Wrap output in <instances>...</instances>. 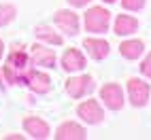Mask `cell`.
<instances>
[{"label":"cell","mask_w":151,"mask_h":140,"mask_svg":"<svg viewBox=\"0 0 151 140\" xmlns=\"http://www.w3.org/2000/svg\"><path fill=\"white\" fill-rule=\"evenodd\" d=\"M30 70V57L22 47H13L6 55V64L2 66L4 81L9 85H26V76Z\"/></svg>","instance_id":"obj_1"},{"label":"cell","mask_w":151,"mask_h":140,"mask_svg":"<svg viewBox=\"0 0 151 140\" xmlns=\"http://www.w3.org/2000/svg\"><path fill=\"white\" fill-rule=\"evenodd\" d=\"M83 24H85V30L92 32V34L109 32V26H111L109 9H104V6H89L85 11V15H83Z\"/></svg>","instance_id":"obj_2"},{"label":"cell","mask_w":151,"mask_h":140,"mask_svg":"<svg viewBox=\"0 0 151 140\" xmlns=\"http://www.w3.org/2000/svg\"><path fill=\"white\" fill-rule=\"evenodd\" d=\"M126 89H128V100H130V104L136 106V108H143V106L147 104L149 96H151V87H149V83H145L143 79H136V76L128 79Z\"/></svg>","instance_id":"obj_3"},{"label":"cell","mask_w":151,"mask_h":140,"mask_svg":"<svg viewBox=\"0 0 151 140\" xmlns=\"http://www.w3.org/2000/svg\"><path fill=\"white\" fill-rule=\"evenodd\" d=\"M100 100L104 102V106L109 108V111H122L124 104H126L122 85H117V83L102 85V87H100Z\"/></svg>","instance_id":"obj_4"},{"label":"cell","mask_w":151,"mask_h":140,"mask_svg":"<svg viewBox=\"0 0 151 140\" xmlns=\"http://www.w3.org/2000/svg\"><path fill=\"white\" fill-rule=\"evenodd\" d=\"M53 21L58 26L60 32H64L66 36H77L79 34V15L70 9H60L53 15Z\"/></svg>","instance_id":"obj_5"},{"label":"cell","mask_w":151,"mask_h":140,"mask_svg":"<svg viewBox=\"0 0 151 140\" xmlns=\"http://www.w3.org/2000/svg\"><path fill=\"white\" fill-rule=\"evenodd\" d=\"M64 89H66V94H68L70 98L79 100V98L87 96V94L94 89V79L89 76V74H77V76H70L68 81H66V85H64Z\"/></svg>","instance_id":"obj_6"},{"label":"cell","mask_w":151,"mask_h":140,"mask_svg":"<svg viewBox=\"0 0 151 140\" xmlns=\"http://www.w3.org/2000/svg\"><path fill=\"white\" fill-rule=\"evenodd\" d=\"M77 115L87 125H98V123H102V119H104V111H102V106L98 104V100H85V102H81L77 106Z\"/></svg>","instance_id":"obj_7"},{"label":"cell","mask_w":151,"mask_h":140,"mask_svg":"<svg viewBox=\"0 0 151 140\" xmlns=\"http://www.w3.org/2000/svg\"><path fill=\"white\" fill-rule=\"evenodd\" d=\"M30 59H32L34 66H41V68H55V62H58L55 51H53V49H49L47 45H43V43L32 45Z\"/></svg>","instance_id":"obj_8"},{"label":"cell","mask_w":151,"mask_h":140,"mask_svg":"<svg viewBox=\"0 0 151 140\" xmlns=\"http://www.w3.org/2000/svg\"><path fill=\"white\" fill-rule=\"evenodd\" d=\"M24 129H26V134L30 138H36V140H45L51 136V127H49V123L45 121V119L41 117H34V115H30L24 119Z\"/></svg>","instance_id":"obj_9"},{"label":"cell","mask_w":151,"mask_h":140,"mask_svg":"<svg viewBox=\"0 0 151 140\" xmlns=\"http://www.w3.org/2000/svg\"><path fill=\"white\" fill-rule=\"evenodd\" d=\"M83 49L87 51V55L96 59V62H102V59L109 57L111 53V45L104 41V38H98V36H89L83 41Z\"/></svg>","instance_id":"obj_10"},{"label":"cell","mask_w":151,"mask_h":140,"mask_svg":"<svg viewBox=\"0 0 151 140\" xmlns=\"http://www.w3.org/2000/svg\"><path fill=\"white\" fill-rule=\"evenodd\" d=\"M26 85L32 89L34 94H49V91H51V76L45 74L43 70L30 68L28 76H26Z\"/></svg>","instance_id":"obj_11"},{"label":"cell","mask_w":151,"mask_h":140,"mask_svg":"<svg viewBox=\"0 0 151 140\" xmlns=\"http://www.w3.org/2000/svg\"><path fill=\"white\" fill-rule=\"evenodd\" d=\"M85 66H87V59L77 47H70L62 53V68L66 72H81Z\"/></svg>","instance_id":"obj_12"},{"label":"cell","mask_w":151,"mask_h":140,"mask_svg":"<svg viewBox=\"0 0 151 140\" xmlns=\"http://www.w3.org/2000/svg\"><path fill=\"white\" fill-rule=\"evenodd\" d=\"M55 138L58 140H85L87 132L83 125H79L77 121H64L55 129Z\"/></svg>","instance_id":"obj_13"},{"label":"cell","mask_w":151,"mask_h":140,"mask_svg":"<svg viewBox=\"0 0 151 140\" xmlns=\"http://www.w3.org/2000/svg\"><path fill=\"white\" fill-rule=\"evenodd\" d=\"M113 30H115V34L117 36H130V34H134L136 30H138V19L134 15H117L115 17V24H113Z\"/></svg>","instance_id":"obj_14"},{"label":"cell","mask_w":151,"mask_h":140,"mask_svg":"<svg viewBox=\"0 0 151 140\" xmlns=\"http://www.w3.org/2000/svg\"><path fill=\"white\" fill-rule=\"evenodd\" d=\"M119 53H122V57L130 59V62H134V59H138L140 55L145 53V43L138 41V38H130V41H124L122 45H119Z\"/></svg>","instance_id":"obj_15"},{"label":"cell","mask_w":151,"mask_h":140,"mask_svg":"<svg viewBox=\"0 0 151 140\" xmlns=\"http://www.w3.org/2000/svg\"><path fill=\"white\" fill-rule=\"evenodd\" d=\"M34 36H36L41 43H45V45H55V47H58V45L64 43V36L58 34L51 26H36V28H34Z\"/></svg>","instance_id":"obj_16"},{"label":"cell","mask_w":151,"mask_h":140,"mask_svg":"<svg viewBox=\"0 0 151 140\" xmlns=\"http://www.w3.org/2000/svg\"><path fill=\"white\" fill-rule=\"evenodd\" d=\"M15 17H17V9H15V4H9V2H2V4H0V28L9 26Z\"/></svg>","instance_id":"obj_17"},{"label":"cell","mask_w":151,"mask_h":140,"mask_svg":"<svg viewBox=\"0 0 151 140\" xmlns=\"http://www.w3.org/2000/svg\"><path fill=\"white\" fill-rule=\"evenodd\" d=\"M147 4V0H122V6L130 13H136V11H143Z\"/></svg>","instance_id":"obj_18"},{"label":"cell","mask_w":151,"mask_h":140,"mask_svg":"<svg viewBox=\"0 0 151 140\" xmlns=\"http://www.w3.org/2000/svg\"><path fill=\"white\" fill-rule=\"evenodd\" d=\"M140 74L151 79V51L147 53V57L143 59V64H140Z\"/></svg>","instance_id":"obj_19"},{"label":"cell","mask_w":151,"mask_h":140,"mask_svg":"<svg viewBox=\"0 0 151 140\" xmlns=\"http://www.w3.org/2000/svg\"><path fill=\"white\" fill-rule=\"evenodd\" d=\"M68 4H70V6H77V9H81V6H87V4H89V0H68Z\"/></svg>","instance_id":"obj_20"},{"label":"cell","mask_w":151,"mask_h":140,"mask_svg":"<svg viewBox=\"0 0 151 140\" xmlns=\"http://www.w3.org/2000/svg\"><path fill=\"white\" fill-rule=\"evenodd\" d=\"M4 83H6L4 81V74H2V70H0V87H4Z\"/></svg>","instance_id":"obj_21"},{"label":"cell","mask_w":151,"mask_h":140,"mask_svg":"<svg viewBox=\"0 0 151 140\" xmlns=\"http://www.w3.org/2000/svg\"><path fill=\"white\" fill-rule=\"evenodd\" d=\"M2 55H4V43L0 41V59H2Z\"/></svg>","instance_id":"obj_22"},{"label":"cell","mask_w":151,"mask_h":140,"mask_svg":"<svg viewBox=\"0 0 151 140\" xmlns=\"http://www.w3.org/2000/svg\"><path fill=\"white\" fill-rule=\"evenodd\" d=\"M102 2H104V4H115L117 0H102Z\"/></svg>","instance_id":"obj_23"}]
</instances>
